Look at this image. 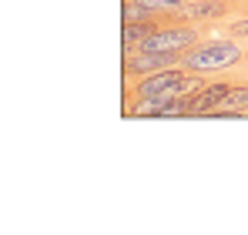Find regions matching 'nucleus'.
Listing matches in <instances>:
<instances>
[{
	"instance_id": "1",
	"label": "nucleus",
	"mask_w": 248,
	"mask_h": 235,
	"mask_svg": "<svg viewBox=\"0 0 248 235\" xmlns=\"http://www.w3.org/2000/svg\"><path fill=\"white\" fill-rule=\"evenodd\" d=\"M238 57H242V50L232 40H215V44H202V47L185 50L181 67L185 71H221V67L238 64Z\"/></svg>"
},
{
	"instance_id": "2",
	"label": "nucleus",
	"mask_w": 248,
	"mask_h": 235,
	"mask_svg": "<svg viewBox=\"0 0 248 235\" xmlns=\"http://www.w3.org/2000/svg\"><path fill=\"white\" fill-rule=\"evenodd\" d=\"M185 57V50H138L124 61V71L131 78H144L151 71H165V67H178Z\"/></svg>"
},
{
	"instance_id": "3",
	"label": "nucleus",
	"mask_w": 248,
	"mask_h": 235,
	"mask_svg": "<svg viewBox=\"0 0 248 235\" xmlns=\"http://www.w3.org/2000/svg\"><path fill=\"white\" fill-rule=\"evenodd\" d=\"M195 44H198V34L191 27H165L144 40L141 50H191Z\"/></svg>"
},
{
	"instance_id": "4",
	"label": "nucleus",
	"mask_w": 248,
	"mask_h": 235,
	"mask_svg": "<svg viewBox=\"0 0 248 235\" xmlns=\"http://www.w3.org/2000/svg\"><path fill=\"white\" fill-rule=\"evenodd\" d=\"M228 84H205L202 91H195L188 101H191V115H211L221 108V101L228 98Z\"/></svg>"
},
{
	"instance_id": "5",
	"label": "nucleus",
	"mask_w": 248,
	"mask_h": 235,
	"mask_svg": "<svg viewBox=\"0 0 248 235\" xmlns=\"http://www.w3.org/2000/svg\"><path fill=\"white\" fill-rule=\"evenodd\" d=\"M155 34V24L151 20H141V24H124V57L138 54L141 44Z\"/></svg>"
},
{
	"instance_id": "6",
	"label": "nucleus",
	"mask_w": 248,
	"mask_h": 235,
	"mask_svg": "<svg viewBox=\"0 0 248 235\" xmlns=\"http://www.w3.org/2000/svg\"><path fill=\"white\" fill-rule=\"evenodd\" d=\"M228 10V3H221V0H198V3H185L181 7V17H188V20H198V17H221Z\"/></svg>"
},
{
	"instance_id": "7",
	"label": "nucleus",
	"mask_w": 248,
	"mask_h": 235,
	"mask_svg": "<svg viewBox=\"0 0 248 235\" xmlns=\"http://www.w3.org/2000/svg\"><path fill=\"white\" fill-rule=\"evenodd\" d=\"M242 111H248V87H232L228 98L221 101V108L211 115H242Z\"/></svg>"
},
{
	"instance_id": "8",
	"label": "nucleus",
	"mask_w": 248,
	"mask_h": 235,
	"mask_svg": "<svg viewBox=\"0 0 248 235\" xmlns=\"http://www.w3.org/2000/svg\"><path fill=\"white\" fill-rule=\"evenodd\" d=\"M141 20H151V10L141 0H124V24H141Z\"/></svg>"
},
{
	"instance_id": "9",
	"label": "nucleus",
	"mask_w": 248,
	"mask_h": 235,
	"mask_svg": "<svg viewBox=\"0 0 248 235\" xmlns=\"http://www.w3.org/2000/svg\"><path fill=\"white\" fill-rule=\"evenodd\" d=\"M232 34H235V37H248V20H238V24H232Z\"/></svg>"
}]
</instances>
